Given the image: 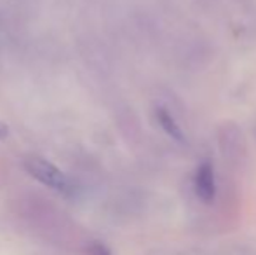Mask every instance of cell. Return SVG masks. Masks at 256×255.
I'll return each mask as SVG.
<instances>
[{"label":"cell","mask_w":256,"mask_h":255,"mask_svg":"<svg viewBox=\"0 0 256 255\" xmlns=\"http://www.w3.org/2000/svg\"><path fill=\"white\" fill-rule=\"evenodd\" d=\"M23 166L35 180L48 185L49 189H54L61 194H72L75 191L74 180L66 177L58 166H54L52 163L42 159V157H26Z\"/></svg>","instance_id":"obj_1"},{"label":"cell","mask_w":256,"mask_h":255,"mask_svg":"<svg viewBox=\"0 0 256 255\" xmlns=\"http://www.w3.org/2000/svg\"><path fill=\"white\" fill-rule=\"evenodd\" d=\"M194 185H196V194L204 201V203H212L216 196V182H214V170L209 161L199 164L196 171V178H194Z\"/></svg>","instance_id":"obj_2"},{"label":"cell","mask_w":256,"mask_h":255,"mask_svg":"<svg viewBox=\"0 0 256 255\" xmlns=\"http://www.w3.org/2000/svg\"><path fill=\"white\" fill-rule=\"evenodd\" d=\"M157 119H158V123H160V126L164 128V131L168 133L171 138L178 140V142H183V140H185L183 138L182 129H180V126L176 124L174 117H172L166 109H157Z\"/></svg>","instance_id":"obj_3"},{"label":"cell","mask_w":256,"mask_h":255,"mask_svg":"<svg viewBox=\"0 0 256 255\" xmlns=\"http://www.w3.org/2000/svg\"><path fill=\"white\" fill-rule=\"evenodd\" d=\"M89 253L91 255H110V252L104 248L102 243H94V245L91 246V250H89Z\"/></svg>","instance_id":"obj_4"},{"label":"cell","mask_w":256,"mask_h":255,"mask_svg":"<svg viewBox=\"0 0 256 255\" xmlns=\"http://www.w3.org/2000/svg\"><path fill=\"white\" fill-rule=\"evenodd\" d=\"M7 135H9V128H7L4 123H0V140H4Z\"/></svg>","instance_id":"obj_5"}]
</instances>
